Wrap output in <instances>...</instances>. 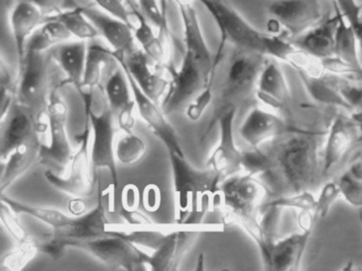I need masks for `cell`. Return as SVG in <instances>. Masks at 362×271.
I'll use <instances>...</instances> for the list:
<instances>
[{
    "instance_id": "6da1fadb",
    "label": "cell",
    "mask_w": 362,
    "mask_h": 271,
    "mask_svg": "<svg viewBox=\"0 0 362 271\" xmlns=\"http://www.w3.org/2000/svg\"><path fill=\"white\" fill-rule=\"evenodd\" d=\"M183 25V50L179 69L173 64L166 67L170 76L168 91L160 107L166 115L185 111L190 103L215 81L218 67L211 54L199 20L196 6L179 9Z\"/></svg>"
},
{
    "instance_id": "7a4b0ae2",
    "label": "cell",
    "mask_w": 362,
    "mask_h": 271,
    "mask_svg": "<svg viewBox=\"0 0 362 271\" xmlns=\"http://www.w3.org/2000/svg\"><path fill=\"white\" fill-rule=\"evenodd\" d=\"M268 152L258 149L255 160L257 175H270L285 194L304 192L315 184L319 175L317 135L304 130H286Z\"/></svg>"
},
{
    "instance_id": "3957f363",
    "label": "cell",
    "mask_w": 362,
    "mask_h": 271,
    "mask_svg": "<svg viewBox=\"0 0 362 271\" xmlns=\"http://www.w3.org/2000/svg\"><path fill=\"white\" fill-rule=\"evenodd\" d=\"M175 188V219L177 224H203L205 215L217 207L218 194L223 178L213 168L194 169L185 156L169 154Z\"/></svg>"
},
{
    "instance_id": "277c9868",
    "label": "cell",
    "mask_w": 362,
    "mask_h": 271,
    "mask_svg": "<svg viewBox=\"0 0 362 271\" xmlns=\"http://www.w3.org/2000/svg\"><path fill=\"white\" fill-rule=\"evenodd\" d=\"M268 58L260 52L233 47L223 78L217 88H214L213 112L201 141L209 137L222 114L233 108L238 110L255 95L258 77Z\"/></svg>"
},
{
    "instance_id": "5b68a950",
    "label": "cell",
    "mask_w": 362,
    "mask_h": 271,
    "mask_svg": "<svg viewBox=\"0 0 362 271\" xmlns=\"http://www.w3.org/2000/svg\"><path fill=\"white\" fill-rule=\"evenodd\" d=\"M79 94L83 100L86 118L92 126L93 166L96 171L100 168H107L110 171L114 185V198H116L119 181L114 146L115 113L107 103L103 86H99L92 92Z\"/></svg>"
},
{
    "instance_id": "8992f818",
    "label": "cell",
    "mask_w": 362,
    "mask_h": 271,
    "mask_svg": "<svg viewBox=\"0 0 362 271\" xmlns=\"http://www.w3.org/2000/svg\"><path fill=\"white\" fill-rule=\"evenodd\" d=\"M213 18L220 33L218 50H226L228 44L232 47L270 54L274 35L264 33L247 22L240 12L228 0H198Z\"/></svg>"
},
{
    "instance_id": "52a82bcc",
    "label": "cell",
    "mask_w": 362,
    "mask_h": 271,
    "mask_svg": "<svg viewBox=\"0 0 362 271\" xmlns=\"http://www.w3.org/2000/svg\"><path fill=\"white\" fill-rule=\"evenodd\" d=\"M49 52L27 50L22 64L18 65L16 103L37 118L47 113L48 100L54 83Z\"/></svg>"
},
{
    "instance_id": "ba28073f",
    "label": "cell",
    "mask_w": 362,
    "mask_h": 271,
    "mask_svg": "<svg viewBox=\"0 0 362 271\" xmlns=\"http://www.w3.org/2000/svg\"><path fill=\"white\" fill-rule=\"evenodd\" d=\"M270 188L255 173H236L220 184L217 207L222 214V224H228L237 216H258L268 201Z\"/></svg>"
},
{
    "instance_id": "9c48e42d",
    "label": "cell",
    "mask_w": 362,
    "mask_h": 271,
    "mask_svg": "<svg viewBox=\"0 0 362 271\" xmlns=\"http://www.w3.org/2000/svg\"><path fill=\"white\" fill-rule=\"evenodd\" d=\"M63 79H60L57 71L54 73L47 107L49 143L47 146H41L40 151V164L44 165L59 175H66L75 154L66 132L69 108L61 95Z\"/></svg>"
},
{
    "instance_id": "30bf717a",
    "label": "cell",
    "mask_w": 362,
    "mask_h": 271,
    "mask_svg": "<svg viewBox=\"0 0 362 271\" xmlns=\"http://www.w3.org/2000/svg\"><path fill=\"white\" fill-rule=\"evenodd\" d=\"M92 132L90 120L86 118L83 131L76 135V141L79 146L74 154L66 175H59L49 169L46 171V178L52 185L77 198H88L97 194L101 182L100 173L93 166Z\"/></svg>"
},
{
    "instance_id": "8fae6325",
    "label": "cell",
    "mask_w": 362,
    "mask_h": 271,
    "mask_svg": "<svg viewBox=\"0 0 362 271\" xmlns=\"http://www.w3.org/2000/svg\"><path fill=\"white\" fill-rule=\"evenodd\" d=\"M223 224H173V229L158 249L151 252L147 258L148 270H179L182 260L185 258L199 235L203 232L223 231Z\"/></svg>"
},
{
    "instance_id": "7c38bea8",
    "label": "cell",
    "mask_w": 362,
    "mask_h": 271,
    "mask_svg": "<svg viewBox=\"0 0 362 271\" xmlns=\"http://www.w3.org/2000/svg\"><path fill=\"white\" fill-rule=\"evenodd\" d=\"M71 248L92 254L110 268L148 270L147 258L150 253L117 235L109 234L99 238L74 241L71 243Z\"/></svg>"
},
{
    "instance_id": "4fadbf2b",
    "label": "cell",
    "mask_w": 362,
    "mask_h": 271,
    "mask_svg": "<svg viewBox=\"0 0 362 271\" xmlns=\"http://www.w3.org/2000/svg\"><path fill=\"white\" fill-rule=\"evenodd\" d=\"M268 12L272 22L293 39L319 24L325 16L321 0H271Z\"/></svg>"
},
{
    "instance_id": "5bb4252c",
    "label": "cell",
    "mask_w": 362,
    "mask_h": 271,
    "mask_svg": "<svg viewBox=\"0 0 362 271\" xmlns=\"http://www.w3.org/2000/svg\"><path fill=\"white\" fill-rule=\"evenodd\" d=\"M115 56L143 92L160 105L170 84V76L165 75L167 69L156 64L139 46L126 56Z\"/></svg>"
},
{
    "instance_id": "9a60e30c",
    "label": "cell",
    "mask_w": 362,
    "mask_h": 271,
    "mask_svg": "<svg viewBox=\"0 0 362 271\" xmlns=\"http://www.w3.org/2000/svg\"><path fill=\"white\" fill-rule=\"evenodd\" d=\"M362 134V114L353 117L338 115L328 129L325 146L322 152V175H327L351 151Z\"/></svg>"
},
{
    "instance_id": "2e32d148",
    "label": "cell",
    "mask_w": 362,
    "mask_h": 271,
    "mask_svg": "<svg viewBox=\"0 0 362 271\" xmlns=\"http://www.w3.org/2000/svg\"><path fill=\"white\" fill-rule=\"evenodd\" d=\"M237 111L238 110L235 108L228 110L218 120L219 143L206 162V167L219 173L223 180L243 171L245 152L237 147L234 137V120Z\"/></svg>"
},
{
    "instance_id": "e0dca14e",
    "label": "cell",
    "mask_w": 362,
    "mask_h": 271,
    "mask_svg": "<svg viewBox=\"0 0 362 271\" xmlns=\"http://www.w3.org/2000/svg\"><path fill=\"white\" fill-rule=\"evenodd\" d=\"M124 69V67H122ZM129 83L132 88L133 97L136 103L137 110L141 114V118L147 122L151 130L158 135V139L165 144L169 154H177L184 156L183 149L180 144L179 135L175 132L173 125L166 118V114L162 110V107L154 103L149 96L145 94L139 88V84L133 79L128 71L124 69Z\"/></svg>"
},
{
    "instance_id": "ac0fdd59",
    "label": "cell",
    "mask_w": 362,
    "mask_h": 271,
    "mask_svg": "<svg viewBox=\"0 0 362 271\" xmlns=\"http://www.w3.org/2000/svg\"><path fill=\"white\" fill-rule=\"evenodd\" d=\"M81 9L117 56H126L139 47L130 24L98 7H81Z\"/></svg>"
},
{
    "instance_id": "d6986e66",
    "label": "cell",
    "mask_w": 362,
    "mask_h": 271,
    "mask_svg": "<svg viewBox=\"0 0 362 271\" xmlns=\"http://www.w3.org/2000/svg\"><path fill=\"white\" fill-rule=\"evenodd\" d=\"M3 133L0 139L1 162L9 156L14 149L26 143L37 134L39 118L14 101L5 120H1Z\"/></svg>"
},
{
    "instance_id": "ffe728a7",
    "label": "cell",
    "mask_w": 362,
    "mask_h": 271,
    "mask_svg": "<svg viewBox=\"0 0 362 271\" xmlns=\"http://www.w3.org/2000/svg\"><path fill=\"white\" fill-rule=\"evenodd\" d=\"M313 231V229H300V232L276 239L264 262L266 268L276 271L298 270L302 266Z\"/></svg>"
},
{
    "instance_id": "44dd1931",
    "label": "cell",
    "mask_w": 362,
    "mask_h": 271,
    "mask_svg": "<svg viewBox=\"0 0 362 271\" xmlns=\"http://www.w3.org/2000/svg\"><path fill=\"white\" fill-rule=\"evenodd\" d=\"M334 16H325L319 24L290 41L307 54L324 60L334 56L336 35L341 12L334 7Z\"/></svg>"
},
{
    "instance_id": "7402d4cb",
    "label": "cell",
    "mask_w": 362,
    "mask_h": 271,
    "mask_svg": "<svg viewBox=\"0 0 362 271\" xmlns=\"http://www.w3.org/2000/svg\"><path fill=\"white\" fill-rule=\"evenodd\" d=\"M103 181L99 184L97 192V205L94 209L80 217H74L71 222L61 228L54 229V232L69 239V248L74 241L99 238L107 236L109 220L105 214L103 202Z\"/></svg>"
},
{
    "instance_id": "603a6c76",
    "label": "cell",
    "mask_w": 362,
    "mask_h": 271,
    "mask_svg": "<svg viewBox=\"0 0 362 271\" xmlns=\"http://www.w3.org/2000/svg\"><path fill=\"white\" fill-rule=\"evenodd\" d=\"M45 21V14L39 8L25 0H16L10 10V28L16 44L18 65L22 64L24 60L29 40Z\"/></svg>"
},
{
    "instance_id": "cb8c5ba5",
    "label": "cell",
    "mask_w": 362,
    "mask_h": 271,
    "mask_svg": "<svg viewBox=\"0 0 362 271\" xmlns=\"http://www.w3.org/2000/svg\"><path fill=\"white\" fill-rule=\"evenodd\" d=\"M285 131V124L276 114L255 107L241 124L239 134L252 149H259L262 144L276 139Z\"/></svg>"
},
{
    "instance_id": "d4e9b609",
    "label": "cell",
    "mask_w": 362,
    "mask_h": 271,
    "mask_svg": "<svg viewBox=\"0 0 362 271\" xmlns=\"http://www.w3.org/2000/svg\"><path fill=\"white\" fill-rule=\"evenodd\" d=\"M276 61L267 59L258 77L255 96L267 107L281 110L289 103L291 93L285 74Z\"/></svg>"
},
{
    "instance_id": "484cf974",
    "label": "cell",
    "mask_w": 362,
    "mask_h": 271,
    "mask_svg": "<svg viewBox=\"0 0 362 271\" xmlns=\"http://www.w3.org/2000/svg\"><path fill=\"white\" fill-rule=\"evenodd\" d=\"M88 41L76 40L57 45L49 50L50 57L64 74L62 86H73L76 88L82 83L88 59Z\"/></svg>"
},
{
    "instance_id": "4316f807",
    "label": "cell",
    "mask_w": 362,
    "mask_h": 271,
    "mask_svg": "<svg viewBox=\"0 0 362 271\" xmlns=\"http://www.w3.org/2000/svg\"><path fill=\"white\" fill-rule=\"evenodd\" d=\"M42 141L39 133L26 143L18 146L1 163V178H0V190L5 194L16 180L28 173L37 163H40V151Z\"/></svg>"
},
{
    "instance_id": "83f0119b",
    "label": "cell",
    "mask_w": 362,
    "mask_h": 271,
    "mask_svg": "<svg viewBox=\"0 0 362 271\" xmlns=\"http://www.w3.org/2000/svg\"><path fill=\"white\" fill-rule=\"evenodd\" d=\"M107 234L117 235L130 241L144 251H156L162 246L173 229V224H158L151 222L146 224H107Z\"/></svg>"
},
{
    "instance_id": "f1b7e54d",
    "label": "cell",
    "mask_w": 362,
    "mask_h": 271,
    "mask_svg": "<svg viewBox=\"0 0 362 271\" xmlns=\"http://www.w3.org/2000/svg\"><path fill=\"white\" fill-rule=\"evenodd\" d=\"M119 67L115 52L100 44H88L86 73L82 83L77 88L79 93L92 92L103 86L112 71Z\"/></svg>"
},
{
    "instance_id": "f546056e",
    "label": "cell",
    "mask_w": 362,
    "mask_h": 271,
    "mask_svg": "<svg viewBox=\"0 0 362 271\" xmlns=\"http://www.w3.org/2000/svg\"><path fill=\"white\" fill-rule=\"evenodd\" d=\"M359 50V43H358L355 31L341 14L338 30H337L334 57L340 59L349 67H353L359 75L360 79H362V64Z\"/></svg>"
},
{
    "instance_id": "4dcf8cb0",
    "label": "cell",
    "mask_w": 362,
    "mask_h": 271,
    "mask_svg": "<svg viewBox=\"0 0 362 271\" xmlns=\"http://www.w3.org/2000/svg\"><path fill=\"white\" fill-rule=\"evenodd\" d=\"M71 35L64 25L52 18H46L44 24L33 33L27 44V50L49 52L57 45L71 41Z\"/></svg>"
},
{
    "instance_id": "1f68e13d",
    "label": "cell",
    "mask_w": 362,
    "mask_h": 271,
    "mask_svg": "<svg viewBox=\"0 0 362 271\" xmlns=\"http://www.w3.org/2000/svg\"><path fill=\"white\" fill-rule=\"evenodd\" d=\"M305 88L310 95L313 100L323 105H332V107L341 108L346 111H354L353 108L347 103L339 91L338 86L326 81L324 77L315 78L305 74H298Z\"/></svg>"
},
{
    "instance_id": "d6a6232c",
    "label": "cell",
    "mask_w": 362,
    "mask_h": 271,
    "mask_svg": "<svg viewBox=\"0 0 362 271\" xmlns=\"http://www.w3.org/2000/svg\"><path fill=\"white\" fill-rule=\"evenodd\" d=\"M54 18L64 25L65 28L69 31L71 37L82 41H92L100 37L96 27L94 26L90 18L82 11L81 7H71L63 10L56 16H48Z\"/></svg>"
},
{
    "instance_id": "836d02e7",
    "label": "cell",
    "mask_w": 362,
    "mask_h": 271,
    "mask_svg": "<svg viewBox=\"0 0 362 271\" xmlns=\"http://www.w3.org/2000/svg\"><path fill=\"white\" fill-rule=\"evenodd\" d=\"M103 90L107 103L115 114L134 100L128 77L120 64L107 78L103 84Z\"/></svg>"
},
{
    "instance_id": "e575fe53",
    "label": "cell",
    "mask_w": 362,
    "mask_h": 271,
    "mask_svg": "<svg viewBox=\"0 0 362 271\" xmlns=\"http://www.w3.org/2000/svg\"><path fill=\"white\" fill-rule=\"evenodd\" d=\"M1 201L6 204L9 205L16 214H26L31 217L37 218L41 220L44 224L52 226V229L61 228V226H66L71 222L74 217L65 215L63 212L58 211L54 209H46V207H31V205L24 204L20 201L14 200L10 197L5 196L1 194Z\"/></svg>"
},
{
    "instance_id": "d590c367",
    "label": "cell",
    "mask_w": 362,
    "mask_h": 271,
    "mask_svg": "<svg viewBox=\"0 0 362 271\" xmlns=\"http://www.w3.org/2000/svg\"><path fill=\"white\" fill-rule=\"evenodd\" d=\"M37 236H30L18 243L13 249L0 258V269L7 271L23 270L39 253Z\"/></svg>"
},
{
    "instance_id": "8d00e7d4",
    "label": "cell",
    "mask_w": 362,
    "mask_h": 271,
    "mask_svg": "<svg viewBox=\"0 0 362 271\" xmlns=\"http://www.w3.org/2000/svg\"><path fill=\"white\" fill-rule=\"evenodd\" d=\"M135 3L146 18L156 27L158 35L175 45L173 44L175 39L171 35L170 27L168 24L167 6L162 3V0H135Z\"/></svg>"
},
{
    "instance_id": "74e56055",
    "label": "cell",
    "mask_w": 362,
    "mask_h": 271,
    "mask_svg": "<svg viewBox=\"0 0 362 271\" xmlns=\"http://www.w3.org/2000/svg\"><path fill=\"white\" fill-rule=\"evenodd\" d=\"M147 152V144L135 133H126L115 146L116 158L124 165L139 162Z\"/></svg>"
},
{
    "instance_id": "f35d334b",
    "label": "cell",
    "mask_w": 362,
    "mask_h": 271,
    "mask_svg": "<svg viewBox=\"0 0 362 271\" xmlns=\"http://www.w3.org/2000/svg\"><path fill=\"white\" fill-rule=\"evenodd\" d=\"M264 205L281 207V209H294L300 212L313 211L315 205V197L309 190L291 194L279 195Z\"/></svg>"
},
{
    "instance_id": "ab89813d",
    "label": "cell",
    "mask_w": 362,
    "mask_h": 271,
    "mask_svg": "<svg viewBox=\"0 0 362 271\" xmlns=\"http://www.w3.org/2000/svg\"><path fill=\"white\" fill-rule=\"evenodd\" d=\"M332 5L342 14L355 31L362 52V5L357 0H332Z\"/></svg>"
},
{
    "instance_id": "60d3db41",
    "label": "cell",
    "mask_w": 362,
    "mask_h": 271,
    "mask_svg": "<svg viewBox=\"0 0 362 271\" xmlns=\"http://www.w3.org/2000/svg\"><path fill=\"white\" fill-rule=\"evenodd\" d=\"M341 196L340 188H339L337 180L334 181H328L322 186L320 190L319 196L315 198V213L317 220L324 219L332 209V205L334 204L339 197Z\"/></svg>"
},
{
    "instance_id": "b9f144b4",
    "label": "cell",
    "mask_w": 362,
    "mask_h": 271,
    "mask_svg": "<svg viewBox=\"0 0 362 271\" xmlns=\"http://www.w3.org/2000/svg\"><path fill=\"white\" fill-rule=\"evenodd\" d=\"M37 241L39 251L54 260H61L65 250L69 248V239L61 236L54 231L52 234L37 237Z\"/></svg>"
},
{
    "instance_id": "7bdbcfd3",
    "label": "cell",
    "mask_w": 362,
    "mask_h": 271,
    "mask_svg": "<svg viewBox=\"0 0 362 271\" xmlns=\"http://www.w3.org/2000/svg\"><path fill=\"white\" fill-rule=\"evenodd\" d=\"M340 188L341 196L354 207L362 209V182L344 171L337 180Z\"/></svg>"
},
{
    "instance_id": "ee69618b",
    "label": "cell",
    "mask_w": 362,
    "mask_h": 271,
    "mask_svg": "<svg viewBox=\"0 0 362 271\" xmlns=\"http://www.w3.org/2000/svg\"><path fill=\"white\" fill-rule=\"evenodd\" d=\"M0 219L16 243H21V241L28 238L29 235L27 234L26 230L18 220V214L3 201H1V207H0Z\"/></svg>"
},
{
    "instance_id": "f6af8a7d",
    "label": "cell",
    "mask_w": 362,
    "mask_h": 271,
    "mask_svg": "<svg viewBox=\"0 0 362 271\" xmlns=\"http://www.w3.org/2000/svg\"><path fill=\"white\" fill-rule=\"evenodd\" d=\"M214 88H215V81L211 82L205 90H203L192 103L186 108V116L192 122H197L202 117L209 105L214 100Z\"/></svg>"
},
{
    "instance_id": "bcb514c9",
    "label": "cell",
    "mask_w": 362,
    "mask_h": 271,
    "mask_svg": "<svg viewBox=\"0 0 362 271\" xmlns=\"http://www.w3.org/2000/svg\"><path fill=\"white\" fill-rule=\"evenodd\" d=\"M93 1L97 7L131 25L132 13L124 0H93Z\"/></svg>"
},
{
    "instance_id": "7dc6e473",
    "label": "cell",
    "mask_w": 362,
    "mask_h": 271,
    "mask_svg": "<svg viewBox=\"0 0 362 271\" xmlns=\"http://www.w3.org/2000/svg\"><path fill=\"white\" fill-rule=\"evenodd\" d=\"M27 3L33 4L35 7L39 8L46 18L56 16L63 10L69 7V0H25Z\"/></svg>"
},
{
    "instance_id": "c3c4849f",
    "label": "cell",
    "mask_w": 362,
    "mask_h": 271,
    "mask_svg": "<svg viewBox=\"0 0 362 271\" xmlns=\"http://www.w3.org/2000/svg\"><path fill=\"white\" fill-rule=\"evenodd\" d=\"M136 107V103L134 100L129 103L128 105L120 110L115 114L116 120L118 122V126L124 133H134L135 118L134 109Z\"/></svg>"
},
{
    "instance_id": "681fc988",
    "label": "cell",
    "mask_w": 362,
    "mask_h": 271,
    "mask_svg": "<svg viewBox=\"0 0 362 271\" xmlns=\"http://www.w3.org/2000/svg\"><path fill=\"white\" fill-rule=\"evenodd\" d=\"M118 213L124 218V222H128V224H146L153 222L145 214L141 213V212L136 211V209H127L122 207Z\"/></svg>"
},
{
    "instance_id": "f907efd6",
    "label": "cell",
    "mask_w": 362,
    "mask_h": 271,
    "mask_svg": "<svg viewBox=\"0 0 362 271\" xmlns=\"http://www.w3.org/2000/svg\"><path fill=\"white\" fill-rule=\"evenodd\" d=\"M345 171L358 181L362 182V149L358 150L351 156Z\"/></svg>"
},
{
    "instance_id": "816d5d0a",
    "label": "cell",
    "mask_w": 362,
    "mask_h": 271,
    "mask_svg": "<svg viewBox=\"0 0 362 271\" xmlns=\"http://www.w3.org/2000/svg\"><path fill=\"white\" fill-rule=\"evenodd\" d=\"M173 1L177 4V9L194 7V6H196V3H198V0H173Z\"/></svg>"
},
{
    "instance_id": "f5cc1de1",
    "label": "cell",
    "mask_w": 362,
    "mask_h": 271,
    "mask_svg": "<svg viewBox=\"0 0 362 271\" xmlns=\"http://www.w3.org/2000/svg\"><path fill=\"white\" fill-rule=\"evenodd\" d=\"M162 3L167 6V0H162Z\"/></svg>"
},
{
    "instance_id": "db71d44e",
    "label": "cell",
    "mask_w": 362,
    "mask_h": 271,
    "mask_svg": "<svg viewBox=\"0 0 362 271\" xmlns=\"http://www.w3.org/2000/svg\"><path fill=\"white\" fill-rule=\"evenodd\" d=\"M360 219H361V222H362V209H361V214H360Z\"/></svg>"
},
{
    "instance_id": "11a10c76",
    "label": "cell",
    "mask_w": 362,
    "mask_h": 271,
    "mask_svg": "<svg viewBox=\"0 0 362 271\" xmlns=\"http://www.w3.org/2000/svg\"><path fill=\"white\" fill-rule=\"evenodd\" d=\"M124 1H126V3H127V1H128V0H124Z\"/></svg>"
},
{
    "instance_id": "9f6ffc18",
    "label": "cell",
    "mask_w": 362,
    "mask_h": 271,
    "mask_svg": "<svg viewBox=\"0 0 362 271\" xmlns=\"http://www.w3.org/2000/svg\"><path fill=\"white\" fill-rule=\"evenodd\" d=\"M361 5H362V3H361Z\"/></svg>"
}]
</instances>
